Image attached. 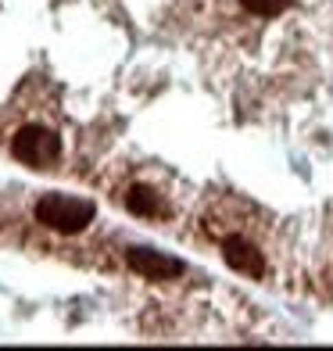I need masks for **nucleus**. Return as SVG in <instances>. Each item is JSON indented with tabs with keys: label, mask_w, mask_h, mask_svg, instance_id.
Masks as SVG:
<instances>
[{
	"label": "nucleus",
	"mask_w": 333,
	"mask_h": 351,
	"mask_svg": "<svg viewBox=\"0 0 333 351\" xmlns=\"http://www.w3.org/2000/svg\"><path fill=\"white\" fill-rule=\"evenodd\" d=\"M241 4L258 14V19H276V14H283L287 8H294V0H241Z\"/></svg>",
	"instance_id": "6"
},
{
	"label": "nucleus",
	"mask_w": 333,
	"mask_h": 351,
	"mask_svg": "<svg viewBox=\"0 0 333 351\" xmlns=\"http://www.w3.org/2000/svg\"><path fill=\"white\" fill-rule=\"evenodd\" d=\"M125 208H130L133 215H144V219H158V215H165V201L158 190L151 186H133L130 194H125Z\"/></svg>",
	"instance_id": "5"
},
{
	"label": "nucleus",
	"mask_w": 333,
	"mask_h": 351,
	"mask_svg": "<svg viewBox=\"0 0 333 351\" xmlns=\"http://www.w3.org/2000/svg\"><path fill=\"white\" fill-rule=\"evenodd\" d=\"M93 215H97V204L86 197H72V194H43L36 201V222L54 233H83Z\"/></svg>",
	"instance_id": "1"
},
{
	"label": "nucleus",
	"mask_w": 333,
	"mask_h": 351,
	"mask_svg": "<svg viewBox=\"0 0 333 351\" xmlns=\"http://www.w3.org/2000/svg\"><path fill=\"white\" fill-rule=\"evenodd\" d=\"M125 262H130V269L140 273L144 280H176L186 269L176 254H165V251H154V247H130L125 251Z\"/></svg>",
	"instance_id": "3"
},
{
	"label": "nucleus",
	"mask_w": 333,
	"mask_h": 351,
	"mask_svg": "<svg viewBox=\"0 0 333 351\" xmlns=\"http://www.w3.org/2000/svg\"><path fill=\"white\" fill-rule=\"evenodd\" d=\"M11 154L29 169H47L61 158V140L47 125H22L11 140Z\"/></svg>",
	"instance_id": "2"
},
{
	"label": "nucleus",
	"mask_w": 333,
	"mask_h": 351,
	"mask_svg": "<svg viewBox=\"0 0 333 351\" xmlns=\"http://www.w3.org/2000/svg\"><path fill=\"white\" fill-rule=\"evenodd\" d=\"M222 258H226V265L241 276H251V280L265 276V258L247 237H226V241H222Z\"/></svg>",
	"instance_id": "4"
}]
</instances>
